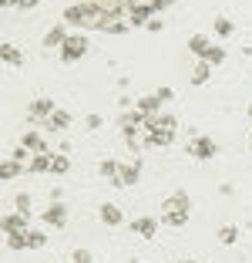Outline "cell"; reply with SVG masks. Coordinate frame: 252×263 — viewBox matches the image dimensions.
<instances>
[{
  "label": "cell",
  "mask_w": 252,
  "mask_h": 263,
  "mask_svg": "<svg viewBox=\"0 0 252 263\" xmlns=\"http://www.w3.org/2000/svg\"><path fill=\"white\" fill-rule=\"evenodd\" d=\"M61 199H64V189L54 186V189H51V202H61Z\"/></svg>",
  "instance_id": "cell-36"
},
{
  "label": "cell",
  "mask_w": 252,
  "mask_h": 263,
  "mask_svg": "<svg viewBox=\"0 0 252 263\" xmlns=\"http://www.w3.org/2000/svg\"><path fill=\"white\" fill-rule=\"evenodd\" d=\"M249 148H252V132H249Z\"/></svg>",
  "instance_id": "cell-42"
},
{
  "label": "cell",
  "mask_w": 252,
  "mask_h": 263,
  "mask_svg": "<svg viewBox=\"0 0 252 263\" xmlns=\"http://www.w3.org/2000/svg\"><path fill=\"white\" fill-rule=\"evenodd\" d=\"M111 21H115V14H108L104 7L88 4V0L71 4V7L61 14V24H68V27H81V31H104Z\"/></svg>",
  "instance_id": "cell-1"
},
{
  "label": "cell",
  "mask_w": 252,
  "mask_h": 263,
  "mask_svg": "<svg viewBox=\"0 0 252 263\" xmlns=\"http://www.w3.org/2000/svg\"><path fill=\"white\" fill-rule=\"evenodd\" d=\"M219 193H222V196H232V193H236V186H232V182H222Z\"/></svg>",
  "instance_id": "cell-38"
},
{
  "label": "cell",
  "mask_w": 252,
  "mask_h": 263,
  "mask_svg": "<svg viewBox=\"0 0 252 263\" xmlns=\"http://www.w3.org/2000/svg\"><path fill=\"white\" fill-rule=\"evenodd\" d=\"M208 74H212V64H208V61H199V64H195V71H192L188 81H192L195 88H199V85H205V81H208Z\"/></svg>",
  "instance_id": "cell-20"
},
{
  "label": "cell",
  "mask_w": 252,
  "mask_h": 263,
  "mask_svg": "<svg viewBox=\"0 0 252 263\" xmlns=\"http://www.w3.org/2000/svg\"><path fill=\"white\" fill-rule=\"evenodd\" d=\"M205 61H208V64H212V68H215V64H222V61H225V47H219V44H212V51H208V58H205Z\"/></svg>",
  "instance_id": "cell-32"
},
{
  "label": "cell",
  "mask_w": 252,
  "mask_h": 263,
  "mask_svg": "<svg viewBox=\"0 0 252 263\" xmlns=\"http://www.w3.org/2000/svg\"><path fill=\"white\" fill-rule=\"evenodd\" d=\"M14 209H17V213H24V216H31V196H27V193H17Z\"/></svg>",
  "instance_id": "cell-30"
},
{
  "label": "cell",
  "mask_w": 252,
  "mask_h": 263,
  "mask_svg": "<svg viewBox=\"0 0 252 263\" xmlns=\"http://www.w3.org/2000/svg\"><path fill=\"white\" fill-rule=\"evenodd\" d=\"M37 4H40V0H20L17 7H20V10H34V7H37Z\"/></svg>",
  "instance_id": "cell-37"
},
{
  "label": "cell",
  "mask_w": 252,
  "mask_h": 263,
  "mask_svg": "<svg viewBox=\"0 0 252 263\" xmlns=\"http://www.w3.org/2000/svg\"><path fill=\"white\" fill-rule=\"evenodd\" d=\"M84 128H88V132H98L101 128V115H88V118H84Z\"/></svg>",
  "instance_id": "cell-33"
},
{
  "label": "cell",
  "mask_w": 252,
  "mask_h": 263,
  "mask_svg": "<svg viewBox=\"0 0 252 263\" xmlns=\"http://www.w3.org/2000/svg\"><path fill=\"white\" fill-rule=\"evenodd\" d=\"M7 250H31V240H27V233H7Z\"/></svg>",
  "instance_id": "cell-21"
},
{
  "label": "cell",
  "mask_w": 252,
  "mask_h": 263,
  "mask_svg": "<svg viewBox=\"0 0 252 263\" xmlns=\"http://www.w3.org/2000/svg\"><path fill=\"white\" fill-rule=\"evenodd\" d=\"M0 58H4V64H10V68H20V64H24V51H17L10 41L0 44Z\"/></svg>",
  "instance_id": "cell-18"
},
{
  "label": "cell",
  "mask_w": 252,
  "mask_h": 263,
  "mask_svg": "<svg viewBox=\"0 0 252 263\" xmlns=\"http://www.w3.org/2000/svg\"><path fill=\"white\" fill-rule=\"evenodd\" d=\"M155 95H158V98H161V105H165V101H172V98H175V91H172V88H158V91H155Z\"/></svg>",
  "instance_id": "cell-34"
},
{
  "label": "cell",
  "mask_w": 252,
  "mask_h": 263,
  "mask_svg": "<svg viewBox=\"0 0 252 263\" xmlns=\"http://www.w3.org/2000/svg\"><path fill=\"white\" fill-rule=\"evenodd\" d=\"M118 169H121V162H115V159H104V162L98 165V172H101V179H111L115 182V176H118Z\"/></svg>",
  "instance_id": "cell-25"
},
{
  "label": "cell",
  "mask_w": 252,
  "mask_h": 263,
  "mask_svg": "<svg viewBox=\"0 0 252 263\" xmlns=\"http://www.w3.org/2000/svg\"><path fill=\"white\" fill-rule=\"evenodd\" d=\"M0 4H4V7H17V4H20V0H0Z\"/></svg>",
  "instance_id": "cell-39"
},
{
  "label": "cell",
  "mask_w": 252,
  "mask_h": 263,
  "mask_svg": "<svg viewBox=\"0 0 252 263\" xmlns=\"http://www.w3.org/2000/svg\"><path fill=\"white\" fill-rule=\"evenodd\" d=\"M215 152H219V145H215V139H208V135H195V139L188 142V155H192V159H199V162L215 159Z\"/></svg>",
  "instance_id": "cell-3"
},
{
  "label": "cell",
  "mask_w": 252,
  "mask_h": 263,
  "mask_svg": "<svg viewBox=\"0 0 252 263\" xmlns=\"http://www.w3.org/2000/svg\"><path fill=\"white\" fill-rule=\"evenodd\" d=\"M135 108L145 111L148 118H152V115H161V98H158V95H141V98L135 101Z\"/></svg>",
  "instance_id": "cell-15"
},
{
  "label": "cell",
  "mask_w": 252,
  "mask_h": 263,
  "mask_svg": "<svg viewBox=\"0 0 252 263\" xmlns=\"http://www.w3.org/2000/svg\"><path fill=\"white\" fill-rule=\"evenodd\" d=\"M84 54H88V37H84V34H71V37L64 41V47H61V61L74 64V61H81Z\"/></svg>",
  "instance_id": "cell-2"
},
{
  "label": "cell",
  "mask_w": 252,
  "mask_h": 263,
  "mask_svg": "<svg viewBox=\"0 0 252 263\" xmlns=\"http://www.w3.org/2000/svg\"><path fill=\"white\" fill-rule=\"evenodd\" d=\"M188 51H192V54H199V61H205L208 51H212V44H208L205 34H192V37H188Z\"/></svg>",
  "instance_id": "cell-17"
},
{
  "label": "cell",
  "mask_w": 252,
  "mask_h": 263,
  "mask_svg": "<svg viewBox=\"0 0 252 263\" xmlns=\"http://www.w3.org/2000/svg\"><path fill=\"white\" fill-rule=\"evenodd\" d=\"M57 111V105H54V98H34L31 105H27V118H31L34 125H47V118Z\"/></svg>",
  "instance_id": "cell-4"
},
{
  "label": "cell",
  "mask_w": 252,
  "mask_h": 263,
  "mask_svg": "<svg viewBox=\"0 0 252 263\" xmlns=\"http://www.w3.org/2000/svg\"><path fill=\"white\" fill-rule=\"evenodd\" d=\"M68 125H71V115H68V111H61V108L47 118V132H64Z\"/></svg>",
  "instance_id": "cell-19"
},
{
  "label": "cell",
  "mask_w": 252,
  "mask_h": 263,
  "mask_svg": "<svg viewBox=\"0 0 252 263\" xmlns=\"http://www.w3.org/2000/svg\"><path fill=\"white\" fill-rule=\"evenodd\" d=\"M161 223L172 226V230H182L188 223V213H161Z\"/></svg>",
  "instance_id": "cell-22"
},
{
  "label": "cell",
  "mask_w": 252,
  "mask_h": 263,
  "mask_svg": "<svg viewBox=\"0 0 252 263\" xmlns=\"http://www.w3.org/2000/svg\"><path fill=\"white\" fill-rule=\"evenodd\" d=\"M44 226H54V230H61L64 223H68V206H64V202H51V206L44 209Z\"/></svg>",
  "instance_id": "cell-6"
},
{
  "label": "cell",
  "mask_w": 252,
  "mask_h": 263,
  "mask_svg": "<svg viewBox=\"0 0 252 263\" xmlns=\"http://www.w3.org/2000/svg\"><path fill=\"white\" fill-rule=\"evenodd\" d=\"M27 223H31V216H24V213H17V209H14V213L4 216V233H27V230H31Z\"/></svg>",
  "instance_id": "cell-11"
},
{
  "label": "cell",
  "mask_w": 252,
  "mask_h": 263,
  "mask_svg": "<svg viewBox=\"0 0 252 263\" xmlns=\"http://www.w3.org/2000/svg\"><path fill=\"white\" fill-rule=\"evenodd\" d=\"M51 172H54V176H68V172H71V162H68V155H61V152L54 155V165H51Z\"/></svg>",
  "instance_id": "cell-27"
},
{
  "label": "cell",
  "mask_w": 252,
  "mask_h": 263,
  "mask_svg": "<svg viewBox=\"0 0 252 263\" xmlns=\"http://www.w3.org/2000/svg\"><path fill=\"white\" fill-rule=\"evenodd\" d=\"M145 31H152V34L165 31V21H158V17H155V21H148V27H145Z\"/></svg>",
  "instance_id": "cell-35"
},
{
  "label": "cell",
  "mask_w": 252,
  "mask_h": 263,
  "mask_svg": "<svg viewBox=\"0 0 252 263\" xmlns=\"http://www.w3.org/2000/svg\"><path fill=\"white\" fill-rule=\"evenodd\" d=\"M128 27H131V24H128V17H115V21L108 24V27H104L101 34H115V37H118V34H128Z\"/></svg>",
  "instance_id": "cell-24"
},
{
  "label": "cell",
  "mask_w": 252,
  "mask_h": 263,
  "mask_svg": "<svg viewBox=\"0 0 252 263\" xmlns=\"http://www.w3.org/2000/svg\"><path fill=\"white\" fill-rule=\"evenodd\" d=\"M20 145H24V148H31L34 155H37V152H51V148H47V142H44V135H40L37 128L24 132V135H20Z\"/></svg>",
  "instance_id": "cell-12"
},
{
  "label": "cell",
  "mask_w": 252,
  "mask_h": 263,
  "mask_svg": "<svg viewBox=\"0 0 252 263\" xmlns=\"http://www.w3.org/2000/svg\"><path fill=\"white\" fill-rule=\"evenodd\" d=\"M212 31H215V37H229V34L236 31V27H232V21H229V17H215Z\"/></svg>",
  "instance_id": "cell-26"
},
{
  "label": "cell",
  "mask_w": 252,
  "mask_h": 263,
  "mask_svg": "<svg viewBox=\"0 0 252 263\" xmlns=\"http://www.w3.org/2000/svg\"><path fill=\"white\" fill-rule=\"evenodd\" d=\"M148 21H155V10L148 4H131L128 7V24L131 27H148Z\"/></svg>",
  "instance_id": "cell-8"
},
{
  "label": "cell",
  "mask_w": 252,
  "mask_h": 263,
  "mask_svg": "<svg viewBox=\"0 0 252 263\" xmlns=\"http://www.w3.org/2000/svg\"><path fill=\"white\" fill-rule=\"evenodd\" d=\"M158 223H161V219H155V216H138V219H131V233H138L141 240H155Z\"/></svg>",
  "instance_id": "cell-7"
},
{
  "label": "cell",
  "mask_w": 252,
  "mask_h": 263,
  "mask_svg": "<svg viewBox=\"0 0 252 263\" xmlns=\"http://www.w3.org/2000/svg\"><path fill=\"white\" fill-rule=\"evenodd\" d=\"M101 223H104V226H121L124 213L115 206V202H101Z\"/></svg>",
  "instance_id": "cell-14"
},
{
  "label": "cell",
  "mask_w": 252,
  "mask_h": 263,
  "mask_svg": "<svg viewBox=\"0 0 252 263\" xmlns=\"http://www.w3.org/2000/svg\"><path fill=\"white\" fill-rule=\"evenodd\" d=\"M188 206H192L188 193H185V189H178V193H172L165 202H161V213H188Z\"/></svg>",
  "instance_id": "cell-10"
},
{
  "label": "cell",
  "mask_w": 252,
  "mask_h": 263,
  "mask_svg": "<svg viewBox=\"0 0 252 263\" xmlns=\"http://www.w3.org/2000/svg\"><path fill=\"white\" fill-rule=\"evenodd\" d=\"M172 142H175V132L158 128V132H145V139H141V148H165V145H172Z\"/></svg>",
  "instance_id": "cell-9"
},
{
  "label": "cell",
  "mask_w": 252,
  "mask_h": 263,
  "mask_svg": "<svg viewBox=\"0 0 252 263\" xmlns=\"http://www.w3.org/2000/svg\"><path fill=\"white\" fill-rule=\"evenodd\" d=\"M71 263H94V256H91V250L77 247V250H71Z\"/></svg>",
  "instance_id": "cell-31"
},
{
  "label": "cell",
  "mask_w": 252,
  "mask_h": 263,
  "mask_svg": "<svg viewBox=\"0 0 252 263\" xmlns=\"http://www.w3.org/2000/svg\"><path fill=\"white\" fill-rule=\"evenodd\" d=\"M178 263H199V260H178Z\"/></svg>",
  "instance_id": "cell-41"
},
{
  "label": "cell",
  "mask_w": 252,
  "mask_h": 263,
  "mask_svg": "<svg viewBox=\"0 0 252 263\" xmlns=\"http://www.w3.org/2000/svg\"><path fill=\"white\" fill-rule=\"evenodd\" d=\"M51 165H54V152H37L31 159V165H27V172L40 176V172H51Z\"/></svg>",
  "instance_id": "cell-16"
},
{
  "label": "cell",
  "mask_w": 252,
  "mask_h": 263,
  "mask_svg": "<svg viewBox=\"0 0 252 263\" xmlns=\"http://www.w3.org/2000/svg\"><path fill=\"white\" fill-rule=\"evenodd\" d=\"M128 263H138V260H128Z\"/></svg>",
  "instance_id": "cell-44"
},
{
  "label": "cell",
  "mask_w": 252,
  "mask_h": 263,
  "mask_svg": "<svg viewBox=\"0 0 252 263\" xmlns=\"http://www.w3.org/2000/svg\"><path fill=\"white\" fill-rule=\"evenodd\" d=\"M68 37H71V34H68V24H54L51 31L44 34V47H57V51H61Z\"/></svg>",
  "instance_id": "cell-13"
},
{
  "label": "cell",
  "mask_w": 252,
  "mask_h": 263,
  "mask_svg": "<svg viewBox=\"0 0 252 263\" xmlns=\"http://www.w3.org/2000/svg\"><path fill=\"white\" fill-rule=\"evenodd\" d=\"M249 230H252V219H249Z\"/></svg>",
  "instance_id": "cell-43"
},
{
  "label": "cell",
  "mask_w": 252,
  "mask_h": 263,
  "mask_svg": "<svg viewBox=\"0 0 252 263\" xmlns=\"http://www.w3.org/2000/svg\"><path fill=\"white\" fill-rule=\"evenodd\" d=\"M138 176H141V162H121V169H118V176H115L111 186L115 189H128V186L138 182Z\"/></svg>",
  "instance_id": "cell-5"
},
{
  "label": "cell",
  "mask_w": 252,
  "mask_h": 263,
  "mask_svg": "<svg viewBox=\"0 0 252 263\" xmlns=\"http://www.w3.org/2000/svg\"><path fill=\"white\" fill-rule=\"evenodd\" d=\"M236 240H239V230H236V226H219V243L232 247Z\"/></svg>",
  "instance_id": "cell-28"
},
{
  "label": "cell",
  "mask_w": 252,
  "mask_h": 263,
  "mask_svg": "<svg viewBox=\"0 0 252 263\" xmlns=\"http://www.w3.org/2000/svg\"><path fill=\"white\" fill-rule=\"evenodd\" d=\"M245 115H249V122H252V105H249V108H245Z\"/></svg>",
  "instance_id": "cell-40"
},
{
  "label": "cell",
  "mask_w": 252,
  "mask_h": 263,
  "mask_svg": "<svg viewBox=\"0 0 252 263\" xmlns=\"http://www.w3.org/2000/svg\"><path fill=\"white\" fill-rule=\"evenodd\" d=\"M27 240H31V250H44V247H47V233H40V230H27Z\"/></svg>",
  "instance_id": "cell-29"
},
{
  "label": "cell",
  "mask_w": 252,
  "mask_h": 263,
  "mask_svg": "<svg viewBox=\"0 0 252 263\" xmlns=\"http://www.w3.org/2000/svg\"><path fill=\"white\" fill-rule=\"evenodd\" d=\"M199 263H202V260H199Z\"/></svg>",
  "instance_id": "cell-45"
},
{
  "label": "cell",
  "mask_w": 252,
  "mask_h": 263,
  "mask_svg": "<svg viewBox=\"0 0 252 263\" xmlns=\"http://www.w3.org/2000/svg\"><path fill=\"white\" fill-rule=\"evenodd\" d=\"M20 172H24V165H20V162H14V159L7 155V159H4V169H0V176H4V182H7V179H17Z\"/></svg>",
  "instance_id": "cell-23"
}]
</instances>
